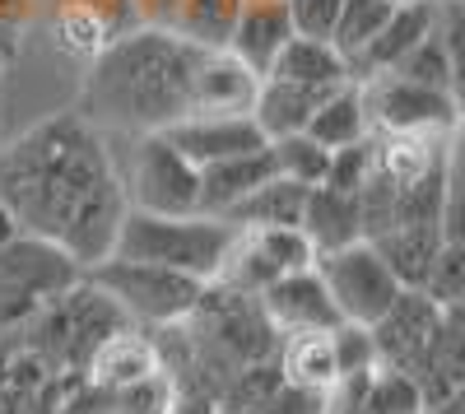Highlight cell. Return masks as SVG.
<instances>
[{
  "label": "cell",
  "instance_id": "cell-1",
  "mask_svg": "<svg viewBox=\"0 0 465 414\" xmlns=\"http://www.w3.org/2000/svg\"><path fill=\"white\" fill-rule=\"evenodd\" d=\"M0 201L24 233L52 238L74 266L89 271L112 256L126 186L103 131L80 112H61L0 149Z\"/></svg>",
  "mask_w": 465,
  "mask_h": 414
},
{
  "label": "cell",
  "instance_id": "cell-2",
  "mask_svg": "<svg viewBox=\"0 0 465 414\" xmlns=\"http://www.w3.org/2000/svg\"><path fill=\"white\" fill-rule=\"evenodd\" d=\"M205 61V47H191L186 37L140 24L89 61V80L80 94V117L94 126L116 131H168L173 122L191 117L196 98V70Z\"/></svg>",
  "mask_w": 465,
  "mask_h": 414
},
{
  "label": "cell",
  "instance_id": "cell-3",
  "mask_svg": "<svg viewBox=\"0 0 465 414\" xmlns=\"http://www.w3.org/2000/svg\"><path fill=\"white\" fill-rule=\"evenodd\" d=\"M232 233L238 229L214 214H149V210L126 205L112 256L144 261V266H163L201 284H214L223 256L232 247Z\"/></svg>",
  "mask_w": 465,
  "mask_h": 414
},
{
  "label": "cell",
  "instance_id": "cell-4",
  "mask_svg": "<svg viewBox=\"0 0 465 414\" xmlns=\"http://www.w3.org/2000/svg\"><path fill=\"white\" fill-rule=\"evenodd\" d=\"M84 271L37 233H19L0 247V335L43 317L56 298H65Z\"/></svg>",
  "mask_w": 465,
  "mask_h": 414
},
{
  "label": "cell",
  "instance_id": "cell-5",
  "mask_svg": "<svg viewBox=\"0 0 465 414\" xmlns=\"http://www.w3.org/2000/svg\"><path fill=\"white\" fill-rule=\"evenodd\" d=\"M84 284H94L122 317L153 321V326L182 321L186 312H196L201 298H205L201 280L163 271V266H144V261H122V256H107L98 266H89Z\"/></svg>",
  "mask_w": 465,
  "mask_h": 414
},
{
  "label": "cell",
  "instance_id": "cell-6",
  "mask_svg": "<svg viewBox=\"0 0 465 414\" xmlns=\"http://www.w3.org/2000/svg\"><path fill=\"white\" fill-rule=\"evenodd\" d=\"M312 271L322 275L340 321H354V326H372L401 293V280L391 275V266L377 256L368 238L312 256Z\"/></svg>",
  "mask_w": 465,
  "mask_h": 414
},
{
  "label": "cell",
  "instance_id": "cell-7",
  "mask_svg": "<svg viewBox=\"0 0 465 414\" xmlns=\"http://www.w3.org/2000/svg\"><path fill=\"white\" fill-rule=\"evenodd\" d=\"M368 131L381 135H456L460 103L447 89H429L401 74H372L359 84Z\"/></svg>",
  "mask_w": 465,
  "mask_h": 414
},
{
  "label": "cell",
  "instance_id": "cell-8",
  "mask_svg": "<svg viewBox=\"0 0 465 414\" xmlns=\"http://www.w3.org/2000/svg\"><path fill=\"white\" fill-rule=\"evenodd\" d=\"M126 205L149 214H201V168L153 131L140 135L131 168L122 172Z\"/></svg>",
  "mask_w": 465,
  "mask_h": 414
},
{
  "label": "cell",
  "instance_id": "cell-9",
  "mask_svg": "<svg viewBox=\"0 0 465 414\" xmlns=\"http://www.w3.org/2000/svg\"><path fill=\"white\" fill-rule=\"evenodd\" d=\"M302 266H312V242L302 238V229H238L214 284H228L232 293H261L275 275Z\"/></svg>",
  "mask_w": 465,
  "mask_h": 414
},
{
  "label": "cell",
  "instance_id": "cell-10",
  "mask_svg": "<svg viewBox=\"0 0 465 414\" xmlns=\"http://www.w3.org/2000/svg\"><path fill=\"white\" fill-rule=\"evenodd\" d=\"M442 312L447 308H438L423 289H401L396 303L368 326L372 350H377V368H396V372H405V378H414L433 354Z\"/></svg>",
  "mask_w": 465,
  "mask_h": 414
},
{
  "label": "cell",
  "instance_id": "cell-11",
  "mask_svg": "<svg viewBox=\"0 0 465 414\" xmlns=\"http://www.w3.org/2000/svg\"><path fill=\"white\" fill-rule=\"evenodd\" d=\"M159 135L177 149V154H186L196 168L252 154V149L265 144V135L256 131V122L247 117V112H191V117L173 122Z\"/></svg>",
  "mask_w": 465,
  "mask_h": 414
},
{
  "label": "cell",
  "instance_id": "cell-12",
  "mask_svg": "<svg viewBox=\"0 0 465 414\" xmlns=\"http://www.w3.org/2000/svg\"><path fill=\"white\" fill-rule=\"evenodd\" d=\"M256 298H261L265 321L275 326V330H284V335L335 330V326H340V312H335L331 293H326V284H322V275H317L312 266L275 275Z\"/></svg>",
  "mask_w": 465,
  "mask_h": 414
},
{
  "label": "cell",
  "instance_id": "cell-13",
  "mask_svg": "<svg viewBox=\"0 0 465 414\" xmlns=\"http://www.w3.org/2000/svg\"><path fill=\"white\" fill-rule=\"evenodd\" d=\"M433 24H438V0H401V5L386 15L381 33L349 61V80L363 84V80H372V74H386L410 47H419L423 37L433 33Z\"/></svg>",
  "mask_w": 465,
  "mask_h": 414
},
{
  "label": "cell",
  "instance_id": "cell-14",
  "mask_svg": "<svg viewBox=\"0 0 465 414\" xmlns=\"http://www.w3.org/2000/svg\"><path fill=\"white\" fill-rule=\"evenodd\" d=\"M293 37V24H289V10L284 0H242L238 19H232V33H228V56L242 61L252 74H265L270 61L284 52V43Z\"/></svg>",
  "mask_w": 465,
  "mask_h": 414
},
{
  "label": "cell",
  "instance_id": "cell-15",
  "mask_svg": "<svg viewBox=\"0 0 465 414\" xmlns=\"http://www.w3.org/2000/svg\"><path fill=\"white\" fill-rule=\"evenodd\" d=\"M261 80H280V84H293V89L331 94V89L349 84V65L326 37H289L284 52L270 61V70L261 74Z\"/></svg>",
  "mask_w": 465,
  "mask_h": 414
},
{
  "label": "cell",
  "instance_id": "cell-16",
  "mask_svg": "<svg viewBox=\"0 0 465 414\" xmlns=\"http://www.w3.org/2000/svg\"><path fill=\"white\" fill-rule=\"evenodd\" d=\"M298 229H302L307 242H312V256L359 242V238H363L359 196L331 192V186H312V192H307V205H302V223H298Z\"/></svg>",
  "mask_w": 465,
  "mask_h": 414
},
{
  "label": "cell",
  "instance_id": "cell-17",
  "mask_svg": "<svg viewBox=\"0 0 465 414\" xmlns=\"http://www.w3.org/2000/svg\"><path fill=\"white\" fill-rule=\"evenodd\" d=\"M275 177V163H270V144L252 149V154L223 159V163H205L201 168V214L223 219L242 196H252L261 182Z\"/></svg>",
  "mask_w": 465,
  "mask_h": 414
},
{
  "label": "cell",
  "instance_id": "cell-18",
  "mask_svg": "<svg viewBox=\"0 0 465 414\" xmlns=\"http://www.w3.org/2000/svg\"><path fill=\"white\" fill-rule=\"evenodd\" d=\"M261 74H252L242 61H232L228 52H205L196 70V98L191 112H252Z\"/></svg>",
  "mask_w": 465,
  "mask_h": 414
},
{
  "label": "cell",
  "instance_id": "cell-19",
  "mask_svg": "<svg viewBox=\"0 0 465 414\" xmlns=\"http://www.w3.org/2000/svg\"><path fill=\"white\" fill-rule=\"evenodd\" d=\"M307 192H312V186L270 177V182L256 186L252 196H242L223 219L232 223V229H298V223H302V205H307Z\"/></svg>",
  "mask_w": 465,
  "mask_h": 414
},
{
  "label": "cell",
  "instance_id": "cell-20",
  "mask_svg": "<svg viewBox=\"0 0 465 414\" xmlns=\"http://www.w3.org/2000/svg\"><path fill=\"white\" fill-rule=\"evenodd\" d=\"M442 242H447V233L433 229V223H405V229H386V233L372 238L377 256L391 266L401 289H423V275H429Z\"/></svg>",
  "mask_w": 465,
  "mask_h": 414
},
{
  "label": "cell",
  "instance_id": "cell-21",
  "mask_svg": "<svg viewBox=\"0 0 465 414\" xmlns=\"http://www.w3.org/2000/svg\"><path fill=\"white\" fill-rule=\"evenodd\" d=\"M326 94H312V89H293V84H280V80H261L256 84V98H252V112L247 117L256 122V131L270 140H284V135H298L312 117V107L322 103Z\"/></svg>",
  "mask_w": 465,
  "mask_h": 414
},
{
  "label": "cell",
  "instance_id": "cell-22",
  "mask_svg": "<svg viewBox=\"0 0 465 414\" xmlns=\"http://www.w3.org/2000/svg\"><path fill=\"white\" fill-rule=\"evenodd\" d=\"M302 135H312L322 149H344V144L368 140V112H363L359 84L349 80V84L331 89V94L312 107V117H307Z\"/></svg>",
  "mask_w": 465,
  "mask_h": 414
},
{
  "label": "cell",
  "instance_id": "cell-23",
  "mask_svg": "<svg viewBox=\"0 0 465 414\" xmlns=\"http://www.w3.org/2000/svg\"><path fill=\"white\" fill-rule=\"evenodd\" d=\"M153 368H159L153 350L131 330H112L107 340L89 354V372L107 387H140V382L153 378Z\"/></svg>",
  "mask_w": 465,
  "mask_h": 414
},
{
  "label": "cell",
  "instance_id": "cell-24",
  "mask_svg": "<svg viewBox=\"0 0 465 414\" xmlns=\"http://www.w3.org/2000/svg\"><path fill=\"white\" fill-rule=\"evenodd\" d=\"M284 382L289 387H307V391H331L340 382L335 350H331V330L289 335V345H284Z\"/></svg>",
  "mask_w": 465,
  "mask_h": 414
},
{
  "label": "cell",
  "instance_id": "cell-25",
  "mask_svg": "<svg viewBox=\"0 0 465 414\" xmlns=\"http://www.w3.org/2000/svg\"><path fill=\"white\" fill-rule=\"evenodd\" d=\"M354 382V409L349 414H423V396L414 387V378L396 368H372Z\"/></svg>",
  "mask_w": 465,
  "mask_h": 414
},
{
  "label": "cell",
  "instance_id": "cell-26",
  "mask_svg": "<svg viewBox=\"0 0 465 414\" xmlns=\"http://www.w3.org/2000/svg\"><path fill=\"white\" fill-rule=\"evenodd\" d=\"M242 0H182V10L173 15L168 33L186 37L191 47H205V52H223L228 47V33L232 19H238Z\"/></svg>",
  "mask_w": 465,
  "mask_h": 414
},
{
  "label": "cell",
  "instance_id": "cell-27",
  "mask_svg": "<svg viewBox=\"0 0 465 414\" xmlns=\"http://www.w3.org/2000/svg\"><path fill=\"white\" fill-rule=\"evenodd\" d=\"M386 74H401V80H414V84H429V89H447L456 94V80H460V56L442 43V33L433 24V33L423 37L419 47H410Z\"/></svg>",
  "mask_w": 465,
  "mask_h": 414
},
{
  "label": "cell",
  "instance_id": "cell-28",
  "mask_svg": "<svg viewBox=\"0 0 465 414\" xmlns=\"http://www.w3.org/2000/svg\"><path fill=\"white\" fill-rule=\"evenodd\" d=\"M391 10H396V0H344V10L331 28V47L344 56V65L381 33V24H386Z\"/></svg>",
  "mask_w": 465,
  "mask_h": 414
},
{
  "label": "cell",
  "instance_id": "cell-29",
  "mask_svg": "<svg viewBox=\"0 0 465 414\" xmlns=\"http://www.w3.org/2000/svg\"><path fill=\"white\" fill-rule=\"evenodd\" d=\"M270 163H275V177L298 182V186H322L326 182V163H331V149H322L312 135H284V140H270Z\"/></svg>",
  "mask_w": 465,
  "mask_h": 414
},
{
  "label": "cell",
  "instance_id": "cell-30",
  "mask_svg": "<svg viewBox=\"0 0 465 414\" xmlns=\"http://www.w3.org/2000/svg\"><path fill=\"white\" fill-rule=\"evenodd\" d=\"M423 293H429L438 308H460V293H465V247H460V238H447L438 247L429 275H423Z\"/></svg>",
  "mask_w": 465,
  "mask_h": 414
},
{
  "label": "cell",
  "instance_id": "cell-31",
  "mask_svg": "<svg viewBox=\"0 0 465 414\" xmlns=\"http://www.w3.org/2000/svg\"><path fill=\"white\" fill-rule=\"evenodd\" d=\"M331 350H335L340 382H349V378H363V372H372V368H377V350H372V335H368V326L340 321V326L331 330Z\"/></svg>",
  "mask_w": 465,
  "mask_h": 414
},
{
  "label": "cell",
  "instance_id": "cell-32",
  "mask_svg": "<svg viewBox=\"0 0 465 414\" xmlns=\"http://www.w3.org/2000/svg\"><path fill=\"white\" fill-rule=\"evenodd\" d=\"M56 10H80L94 24H103L112 37H122L131 28H140V10L135 0H56Z\"/></svg>",
  "mask_w": 465,
  "mask_h": 414
},
{
  "label": "cell",
  "instance_id": "cell-33",
  "mask_svg": "<svg viewBox=\"0 0 465 414\" xmlns=\"http://www.w3.org/2000/svg\"><path fill=\"white\" fill-rule=\"evenodd\" d=\"M293 37H326L331 43V28L344 10V0H284Z\"/></svg>",
  "mask_w": 465,
  "mask_h": 414
},
{
  "label": "cell",
  "instance_id": "cell-34",
  "mask_svg": "<svg viewBox=\"0 0 465 414\" xmlns=\"http://www.w3.org/2000/svg\"><path fill=\"white\" fill-rule=\"evenodd\" d=\"M368 177V140L359 144H344V149H331V163H326V182L331 192H349V196H359V186Z\"/></svg>",
  "mask_w": 465,
  "mask_h": 414
},
{
  "label": "cell",
  "instance_id": "cell-35",
  "mask_svg": "<svg viewBox=\"0 0 465 414\" xmlns=\"http://www.w3.org/2000/svg\"><path fill=\"white\" fill-rule=\"evenodd\" d=\"M33 15V0H0V24L5 28H15L19 33V24Z\"/></svg>",
  "mask_w": 465,
  "mask_h": 414
},
{
  "label": "cell",
  "instance_id": "cell-36",
  "mask_svg": "<svg viewBox=\"0 0 465 414\" xmlns=\"http://www.w3.org/2000/svg\"><path fill=\"white\" fill-rule=\"evenodd\" d=\"M19 233H24V229H19V219L10 214V205H5V201H0V247H5L10 238H19Z\"/></svg>",
  "mask_w": 465,
  "mask_h": 414
},
{
  "label": "cell",
  "instance_id": "cell-37",
  "mask_svg": "<svg viewBox=\"0 0 465 414\" xmlns=\"http://www.w3.org/2000/svg\"><path fill=\"white\" fill-rule=\"evenodd\" d=\"M423 414H460V396H447L438 405H423Z\"/></svg>",
  "mask_w": 465,
  "mask_h": 414
},
{
  "label": "cell",
  "instance_id": "cell-38",
  "mask_svg": "<svg viewBox=\"0 0 465 414\" xmlns=\"http://www.w3.org/2000/svg\"><path fill=\"white\" fill-rule=\"evenodd\" d=\"M396 5H401V0H396Z\"/></svg>",
  "mask_w": 465,
  "mask_h": 414
}]
</instances>
